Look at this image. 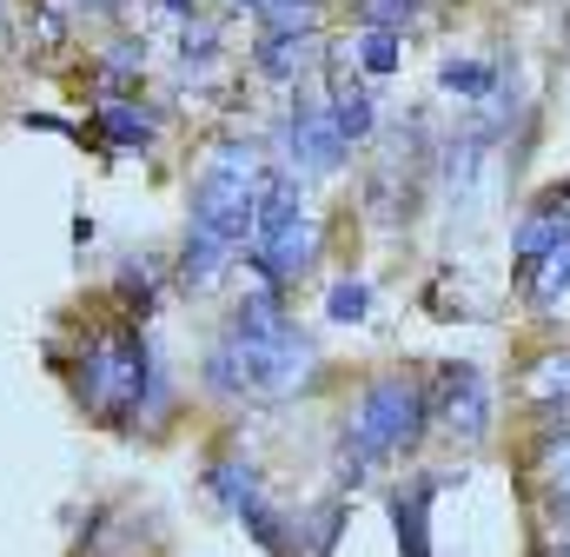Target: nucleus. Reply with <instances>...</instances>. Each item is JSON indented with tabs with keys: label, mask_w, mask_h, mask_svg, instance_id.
I'll return each instance as SVG.
<instances>
[{
	"label": "nucleus",
	"mask_w": 570,
	"mask_h": 557,
	"mask_svg": "<svg viewBox=\"0 0 570 557\" xmlns=\"http://www.w3.org/2000/svg\"><path fill=\"white\" fill-rule=\"evenodd\" d=\"M199 379H206V392H219V399L279 405V399H298V392L318 379V345H312V332L285 312L279 285L259 278V285H246V299L233 305L226 332L206 345Z\"/></svg>",
	"instance_id": "obj_1"
},
{
	"label": "nucleus",
	"mask_w": 570,
	"mask_h": 557,
	"mask_svg": "<svg viewBox=\"0 0 570 557\" xmlns=\"http://www.w3.org/2000/svg\"><path fill=\"white\" fill-rule=\"evenodd\" d=\"M259 186H266V159H259L253 139L226 134L206 146V166H199L193 199H186V240H179V260H173V278L186 292H213L226 278V266L246 253Z\"/></svg>",
	"instance_id": "obj_2"
},
{
	"label": "nucleus",
	"mask_w": 570,
	"mask_h": 557,
	"mask_svg": "<svg viewBox=\"0 0 570 557\" xmlns=\"http://www.w3.org/2000/svg\"><path fill=\"white\" fill-rule=\"evenodd\" d=\"M431 431V385H419L412 372H379L338 424V465L358 478L372 465H392L405 451H419V438Z\"/></svg>",
	"instance_id": "obj_3"
},
{
	"label": "nucleus",
	"mask_w": 570,
	"mask_h": 557,
	"mask_svg": "<svg viewBox=\"0 0 570 557\" xmlns=\"http://www.w3.org/2000/svg\"><path fill=\"white\" fill-rule=\"evenodd\" d=\"M318 260V219L305 206V186L298 173L266 166V186H259V206H253V233H246V266L266 278V285H298Z\"/></svg>",
	"instance_id": "obj_4"
},
{
	"label": "nucleus",
	"mask_w": 570,
	"mask_h": 557,
	"mask_svg": "<svg viewBox=\"0 0 570 557\" xmlns=\"http://www.w3.org/2000/svg\"><path fill=\"white\" fill-rule=\"evenodd\" d=\"M206 491H213V505H219L226 518H239V525H246V538H253L266 557H292V518L266 498V478H259V465H253V458L219 451V458L206 465Z\"/></svg>",
	"instance_id": "obj_5"
},
{
	"label": "nucleus",
	"mask_w": 570,
	"mask_h": 557,
	"mask_svg": "<svg viewBox=\"0 0 570 557\" xmlns=\"http://www.w3.org/2000/svg\"><path fill=\"white\" fill-rule=\"evenodd\" d=\"M345 134L332 127V114H325V94H312V87H292V107L279 114V159L285 173H338L345 166Z\"/></svg>",
	"instance_id": "obj_6"
},
{
	"label": "nucleus",
	"mask_w": 570,
	"mask_h": 557,
	"mask_svg": "<svg viewBox=\"0 0 570 557\" xmlns=\"http://www.w3.org/2000/svg\"><path fill=\"white\" fill-rule=\"evenodd\" d=\"M431 418L451 438H484L491 431V385H484V372L478 365H444L438 392H431Z\"/></svg>",
	"instance_id": "obj_7"
},
{
	"label": "nucleus",
	"mask_w": 570,
	"mask_h": 557,
	"mask_svg": "<svg viewBox=\"0 0 570 557\" xmlns=\"http://www.w3.org/2000/svg\"><path fill=\"white\" fill-rule=\"evenodd\" d=\"M318 94H325V114H332V127L345 134V146H358V139L379 134V100H372V87H365V74H358L352 60H332Z\"/></svg>",
	"instance_id": "obj_8"
},
{
	"label": "nucleus",
	"mask_w": 570,
	"mask_h": 557,
	"mask_svg": "<svg viewBox=\"0 0 570 557\" xmlns=\"http://www.w3.org/2000/svg\"><path fill=\"white\" fill-rule=\"evenodd\" d=\"M318 33H259L253 40V74L266 87H305L312 67H318Z\"/></svg>",
	"instance_id": "obj_9"
},
{
	"label": "nucleus",
	"mask_w": 570,
	"mask_h": 557,
	"mask_svg": "<svg viewBox=\"0 0 570 557\" xmlns=\"http://www.w3.org/2000/svg\"><path fill=\"white\" fill-rule=\"evenodd\" d=\"M444 478H412L392 491V531H399V557H431V498Z\"/></svg>",
	"instance_id": "obj_10"
},
{
	"label": "nucleus",
	"mask_w": 570,
	"mask_h": 557,
	"mask_svg": "<svg viewBox=\"0 0 570 557\" xmlns=\"http://www.w3.org/2000/svg\"><path fill=\"white\" fill-rule=\"evenodd\" d=\"M94 134H100V146H114V153H146L159 139V114L140 107V100H100L94 107Z\"/></svg>",
	"instance_id": "obj_11"
},
{
	"label": "nucleus",
	"mask_w": 570,
	"mask_h": 557,
	"mask_svg": "<svg viewBox=\"0 0 570 557\" xmlns=\"http://www.w3.org/2000/svg\"><path fill=\"white\" fill-rule=\"evenodd\" d=\"M146 80V40H114L94 67V94L100 100H134Z\"/></svg>",
	"instance_id": "obj_12"
},
{
	"label": "nucleus",
	"mask_w": 570,
	"mask_h": 557,
	"mask_svg": "<svg viewBox=\"0 0 570 557\" xmlns=\"http://www.w3.org/2000/svg\"><path fill=\"white\" fill-rule=\"evenodd\" d=\"M345 60H352L365 80H385V74H399V60H405V33H392V27H365V33L345 47Z\"/></svg>",
	"instance_id": "obj_13"
},
{
	"label": "nucleus",
	"mask_w": 570,
	"mask_h": 557,
	"mask_svg": "<svg viewBox=\"0 0 570 557\" xmlns=\"http://www.w3.org/2000/svg\"><path fill=\"white\" fill-rule=\"evenodd\" d=\"M544 518H551L558 531H570V431L544 444Z\"/></svg>",
	"instance_id": "obj_14"
},
{
	"label": "nucleus",
	"mask_w": 570,
	"mask_h": 557,
	"mask_svg": "<svg viewBox=\"0 0 570 557\" xmlns=\"http://www.w3.org/2000/svg\"><path fill=\"white\" fill-rule=\"evenodd\" d=\"M318 20H325V0H259L253 7L259 33H318Z\"/></svg>",
	"instance_id": "obj_15"
},
{
	"label": "nucleus",
	"mask_w": 570,
	"mask_h": 557,
	"mask_svg": "<svg viewBox=\"0 0 570 557\" xmlns=\"http://www.w3.org/2000/svg\"><path fill=\"white\" fill-rule=\"evenodd\" d=\"M338 531H345V505H338V498H332V505H318V511H298V525H292L298 551H292V557H332Z\"/></svg>",
	"instance_id": "obj_16"
},
{
	"label": "nucleus",
	"mask_w": 570,
	"mask_h": 557,
	"mask_svg": "<svg viewBox=\"0 0 570 557\" xmlns=\"http://www.w3.org/2000/svg\"><path fill=\"white\" fill-rule=\"evenodd\" d=\"M431 0H352V13L365 20V27H392V33H405V27H419L425 20Z\"/></svg>",
	"instance_id": "obj_17"
},
{
	"label": "nucleus",
	"mask_w": 570,
	"mask_h": 557,
	"mask_svg": "<svg viewBox=\"0 0 570 557\" xmlns=\"http://www.w3.org/2000/svg\"><path fill=\"white\" fill-rule=\"evenodd\" d=\"M365 312H372V285H365V278H338V285L325 292V319H332V325H358Z\"/></svg>",
	"instance_id": "obj_18"
},
{
	"label": "nucleus",
	"mask_w": 570,
	"mask_h": 557,
	"mask_svg": "<svg viewBox=\"0 0 570 557\" xmlns=\"http://www.w3.org/2000/svg\"><path fill=\"white\" fill-rule=\"evenodd\" d=\"M491 80H498V74L478 67V60H444V67H438V87H444V94H471V100H478V94H491Z\"/></svg>",
	"instance_id": "obj_19"
},
{
	"label": "nucleus",
	"mask_w": 570,
	"mask_h": 557,
	"mask_svg": "<svg viewBox=\"0 0 570 557\" xmlns=\"http://www.w3.org/2000/svg\"><path fill=\"white\" fill-rule=\"evenodd\" d=\"M60 7H67V20L80 27V20H120L134 0H60Z\"/></svg>",
	"instance_id": "obj_20"
},
{
	"label": "nucleus",
	"mask_w": 570,
	"mask_h": 557,
	"mask_svg": "<svg viewBox=\"0 0 570 557\" xmlns=\"http://www.w3.org/2000/svg\"><path fill=\"white\" fill-rule=\"evenodd\" d=\"M146 7H159V13H166V20H179V27H186V20H199V13H206V7H199V0H146Z\"/></svg>",
	"instance_id": "obj_21"
},
{
	"label": "nucleus",
	"mask_w": 570,
	"mask_h": 557,
	"mask_svg": "<svg viewBox=\"0 0 570 557\" xmlns=\"http://www.w3.org/2000/svg\"><path fill=\"white\" fill-rule=\"evenodd\" d=\"M544 557H570V538H551V545H544Z\"/></svg>",
	"instance_id": "obj_22"
}]
</instances>
